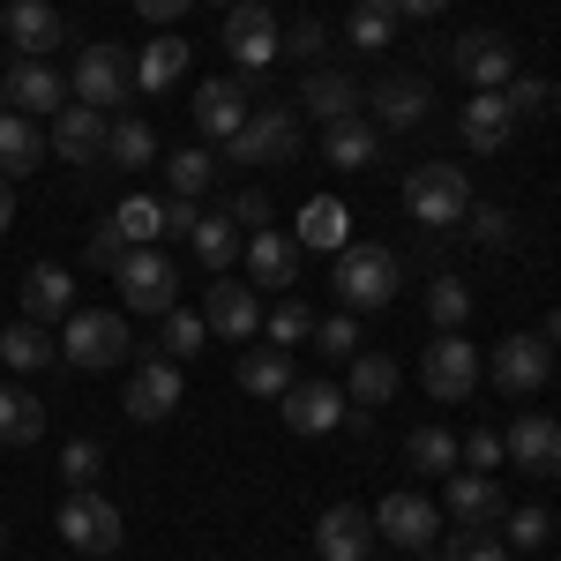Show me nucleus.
<instances>
[{
  "label": "nucleus",
  "mask_w": 561,
  "mask_h": 561,
  "mask_svg": "<svg viewBox=\"0 0 561 561\" xmlns=\"http://www.w3.org/2000/svg\"><path fill=\"white\" fill-rule=\"evenodd\" d=\"M300 135H307V121L293 105H255V113L240 121V135L225 142V158H232V165H293V158H300Z\"/></svg>",
  "instance_id": "nucleus-4"
},
{
  "label": "nucleus",
  "mask_w": 561,
  "mask_h": 561,
  "mask_svg": "<svg viewBox=\"0 0 561 561\" xmlns=\"http://www.w3.org/2000/svg\"><path fill=\"white\" fill-rule=\"evenodd\" d=\"M300 121H322V128H337V121H359V105H367V90L352 83V76H337V68H322V76H307L300 83Z\"/></svg>",
  "instance_id": "nucleus-20"
},
{
  "label": "nucleus",
  "mask_w": 561,
  "mask_h": 561,
  "mask_svg": "<svg viewBox=\"0 0 561 561\" xmlns=\"http://www.w3.org/2000/svg\"><path fill=\"white\" fill-rule=\"evenodd\" d=\"M158 322H165V330H158V352H165V359H195L203 337H210V322H203V314H187V307H165Z\"/></svg>",
  "instance_id": "nucleus-41"
},
{
  "label": "nucleus",
  "mask_w": 561,
  "mask_h": 561,
  "mask_svg": "<svg viewBox=\"0 0 561 561\" xmlns=\"http://www.w3.org/2000/svg\"><path fill=\"white\" fill-rule=\"evenodd\" d=\"M262 8H277V0H262Z\"/></svg>",
  "instance_id": "nucleus-63"
},
{
  "label": "nucleus",
  "mask_w": 561,
  "mask_h": 561,
  "mask_svg": "<svg viewBox=\"0 0 561 561\" xmlns=\"http://www.w3.org/2000/svg\"><path fill=\"white\" fill-rule=\"evenodd\" d=\"M0 38L15 45L23 60H45L53 45H68V23H60L53 0H8V8H0Z\"/></svg>",
  "instance_id": "nucleus-15"
},
{
  "label": "nucleus",
  "mask_w": 561,
  "mask_h": 561,
  "mask_svg": "<svg viewBox=\"0 0 561 561\" xmlns=\"http://www.w3.org/2000/svg\"><path fill=\"white\" fill-rule=\"evenodd\" d=\"M375 531L397 554H427L434 539H442V510H434L427 494H389L382 510H375Z\"/></svg>",
  "instance_id": "nucleus-13"
},
{
  "label": "nucleus",
  "mask_w": 561,
  "mask_h": 561,
  "mask_svg": "<svg viewBox=\"0 0 561 561\" xmlns=\"http://www.w3.org/2000/svg\"><path fill=\"white\" fill-rule=\"evenodd\" d=\"M203 322H210V337H225V345H248V337L262 330L255 285H240V277H217L210 293H203Z\"/></svg>",
  "instance_id": "nucleus-16"
},
{
  "label": "nucleus",
  "mask_w": 561,
  "mask_h": 561,
  "mask_svg": "<svg viewBox=\"0 0 561 561\" xmlns=\"http://www.w3.org/2000/svg\"><path fill=\"white\" fill-rule=\"evenodd\" d=\"M389 8H397V23H427V15H442L449 0H389Z\"/></svg>",
  "instance_id": "nucleus-57"
},
{
  "label": "nucleus",
  "mask_w": 561,
  "mask_h": 561,
  "mask_svg": "<svg viewBox=\"0 0 561 561\" xmlns=\"http://www.w3.org/2000/svg\"><path fill=\"white\" fill-rule=\"evenodd\" d=\"M510 135H517L510 98H502V90H472V105H465V142H472V150H510Z\"/></svg>",
  "instance_id": "nucleus-27"
},
{
  "label": "nucleus",
  "mask_w": 561,
  "mask_h": 561,
  "mask_svg": "<svg viewBox=\"0 0 561 561\" xmlns=\"http://www.w3.org/2000/svg\"><path fill=\"white\" fill-rule=\"evenodd\" d=\"M38 158H45V135L31 113H0V180H23V173H38Z\"/></svg>",
  "instance_id": "nucleus-29"
},
{
  "label": "nucleus",
  "mask_w": 561,
  "mask_h": 561,
  "mask_svg": "<svg viewBox=\"0 0 561 561\" xmlns=\"http://www.w3.org/2000/svg\"><path fill=\"white\" fill-rule=\"evenodd\" d=\"M180 76H187V38H150L142 45V60H135V90H173Z\"/></svg>",
  "instance_id": "nucleus-35"
},
{
  "label": "nucleus",
  "mask_w": 561,
  "mask_h": 561,
  "mask_svg": "<svg viewBox=\"0 0 561 561\" xmlns=\"http://www.w3.org/2000/svg\"><path fill=\"white\" fill-rule=\"evenodd\" d=\"M502 98H510V113H517V121H539L554 90H547V83H531V76H510V83H502Z\"/></svg>",
  "instance_id": "nucleus-49"
},
{
  "label": "nucleus",
  "mask_w": 561,
  "mask_h": 561,
  "mask_svg": "<svg viewBox=\"0 0 561 561\" xmlns=\"http://www.w3.org/2000/svg\"><path fill=\"white\" fill-rule=\"evenodd\" d=\"M510 531H502V547H524V554H539V547H547V531H554V517H547V510H539V502H531V510H510Z\"/></svg>",
  "instance_id": "nucleus-47"
},
{
  "label": "nucleus",
  "mask_w": 561,
  "mask_h": 561,
  "mask_svg": "<svg viewBox=\"0 0 561 561\" xmlns=\"http://www.w3.org/2000/svg\"><path fill=\"white\" fill-rule=\"evenodd\" d=\"M165 180H173L180 203H195V195L217 180V158H210V150H173V158H165Z\"/></svg>",
  "instance_id": "nucleus-43"
},
{
  "label": "nucleus",
  "mask_w": 561,
  "mask_h": 561,
  "mask_svg": "<svg viewBox=\"0 0 561 561\" xmlns=\"http://www.w3.org/2000/svg\"><path fill=\"white\" fill-rule=\"evenodd\" d=\"M187 248H195V262H203V270H217V277H225V270H232V255H240V217H232V210H203V217H195V232H187Z\"/></svg>",
  "instance_id": "nucleus-30"
},
{
  "label": "nucleus",
  "mask_w": 561,
  "mask_h": 561,
  "mask_svg": "<svg viewBox=\"0 0 561 561\" xmlns=\"http://www.w3.org/2000/svg\"><path fill=\"white\" fill-rule=\"evenodd\" d=\"M225 210H232V217H248V225H270V195H262V187H240V195H232Z\"/></svg>",
  "instance_id": "nucleus-54"
},
{
  "label": "nucleus",
  "mask_w": 561,
  "mask_h": 561,
  "mask_svg": "<svg viewBox=\"0 0 561 561\" xmlns=\"http://www.w3.org/2000/svg\"><path fill=\"white\" fill-rule=\"evenodd\" d=\"M210 8H232V0H210Z\"/></svg>",
  "instance_id": "nucleus-62"
},
{
  "label": "nucleus",
  "mask_w": 561,
  "mask_h": 561,
  "mask_svg": "<svg viewBox=\"0 0 561 561\" xmlns=\"http://www.w3.org/2000/svg\"><path fill=\"white\" fill-rule=\"evenodd\" d=\"M345 38L359 45V53H382V45H397V8H389V0H352Z\"/></svg>",
  "instance_id": "nucleus-37"
},
{
  "label": "nucleus",
  "mask_w": 561,
  "mask_h": 561,
  "mask_svg": "<svg viewBox=\"0 0 561 561\" xmlns=\"http://www.w3.org/2000/svg\"><path fill=\"white\" fill-rule=\"evenodd\" d=\"M38 434H45V404H38V389L0 382V442H8V449H23V442H38Z\"/></svg>",
  "instance_id": "nucleus-31"
},
{
  "label": "nucleus",
  "mask_w": 561,
  "mask_h": 561,
  "mask_svg": "<svg viewBox=\"0 0 561 561\" xmlns=\"http://www.w3.org/2000/svg\"><path fill=\"white\" fill-rule=\"evenodd\" d=\"M427 314H434V330H457V322L472 314V285H457V277H434V285H427Z\"/></svg>",
  "instance_id": "nucleus-44"
},
{
  "label": "nucleus",
  "mask_w": 561,
  "mask_h": 561,
  "mask_svg": "<svg viewBox=\"0 0 561 561\" xmlns=\"http://www.w3.org/2000/svg\"><path fill=\"white\" fill-rule=\"evenodd\" d=\"M486 375H494V389H502V397H539V389L554 382V345L517 330V337H502V345H494Z\"/></svg>",
  "instance_id": "nucleus-9"
},
{
  "label": "nucleus",
  "mask_w": 561,
  "mask_h": 561,
  "mask_svg": "<svg viewBox=\"0 0 561 561\" xmlns=\"http://www.w3.org/2000/svg\"><path fill=\"white\" fill-rule=\"evenodd\" d=\"M322 158L337 173H367V165H382V128L375 121H337V128H322Z\"/></svg>",
  "instance_id": "nucleus-26"
},
{
  "label": "nucleus",
  "mask_w": 561,
  "mask_h": 561,
  "mask_svg": "<svg viewBox=\"0 0 561 561\" xmlns=\"http://www.w3.org/2000/svg\"><path fill=\"white\" fill-rule=\"evenodd\" d=\"M262 330H270V345H307V337H314V307L300 300V293H285V300L270 307V314H262Z\"/></svg>",
  "instance_id": "nucleus-40"
},
{
  "label": "nucleus",
  "mask_w": 561,
  "mask_h": 561,
  "mask_svg": "<svg viewBox=\"0 0 561 561\" xmlns=\"http://www.w3.org/2000/svg\"><path fill=\"white\" fill-rule=\"evenodd\" d=\"M53 352H60V337H53L45 322H31V314H23V322H15V330L0 337V359H8V367H23V375H38Z\"/></svg>",
  "instance_id": "nucleus-36"
},
{
  "label": "nucleus",
  "mask_w": 561,
  "mask_h": 561,
  "mask_svg": "<svg viewBox=\"0 0 561 561\" xmlns=\"http://www.w3.org/2000/svg\"><path fill=\"white\" fill-rule=\"evenodd\" d=\"M23 314L45 322V330H53V322H68V314H76V277H68L60 262H38V270L23 277Z\"/></svg>",
  "instance_id": "nucleus-24"
},
{
  "label": "nucleus",
  "mask_w": 561,
  "mask_h": 561,
  "mask_svg": "<svg viewBox=\"0 0 561 561\" xmlns=\"http://www.w3.org/2000/svg\"><path fill=\"white\" fill-rule=\"evenodd\" d=\"M105 158H113L121 173H135V165H150V158H158V135H150V121H135V113H121V121H113V135H105Z\"/></svg>",
  "instance_id": "nucleus-38"
},
{
  "label": "nucleus",
  "mask_w": 561,
  "mask_h": 561,
  "mask_svg": "<svg viewBox=\"0 0 561 561\" xmlns=\"http://www.w3.org/2000/svg\"><path fill=\"white\" fill-rule=\"evenodd\" d=\"M240 389H248V397H285V389H293V352L285 345L240 352Z\"/></svg>",
  "instance_id": "nucleus-34"
},
{
  "label": "nucleus",
  "mask_w": 561,
  "mask_h": 561,
  "mask_svg": "<svg viewBox=\"0 0 561 561\" xmlns=\"http://www.w3.org/2000/svg\"><path fill=\"white\" fill-rule=\"evenodd\" d=\"M449 517L457 524H502L510 502H502V486L486 472H449Z\"/></svg>",
  "instance_id": "nucleus-28"
},
{
  "label": "nucleus",
  "mask_w": 561,
  "mask_h": 561,
  "mask_svg": "<svg viewBox=\"0 0 561 561\" xmlns=\"http://www.w3.org/2000/svg\"><path fill=\"white\" fill-rule=\"evenodd\" d=\"M412 465L420 472H457V434H442V427H412Z\"/></svg>",
  "instance_id": "nucleus-45"
},
{
  "label": "nucleus",
  "mask_w": 561,
  "mask_h": 561,
  "mask_svg": "<svg viewBox=\"0 0 561 561\" xmlns=\"http://www.w3.org/2000/svg\"><path fill=\"white\" fill-rule=\"evenodd\" d=\"M15 225V180H0V232Z\"/></svg>",
  "instance_id": "nucleus-58"
},
{
  "label": "nucleus",
  "mask_w": 561,
  "mask_h": 561,
  "mask_svg": "<svg viewBox=\"0 0 561 561\" xmlns=\"http://www.w3.org/2000/svg\"><path fill=\"white\" fill-rule=\"evenodd\" d=\"M248 277L270 285V293H293V285H300V240H285V232H255V240H248Z\"/></svg>",
  "instance_id": "nucleus-25"
},
{
  "label": "nucleus",
  "mask_w": 561,
  "mask_h": 561,
  "mask_svg": "<svg viewBox=\"0 0 561 561\" xmlns=\"http://www.w3.org/2000/svg\"><path fill=\"white\" fill-rule=\"evenodd\" d=\"M0 113H8V83H0Z\"/></svg>",
  "instance_id": "nucleus-60"
},
{
  "label": "nucleus",
  "mask_w": 561,
  "mask_h": 561,
  "mask_svg": "<svg viewBox=\"0 0 561 561\" xmlns=\"http://www.w3.org/2000/svg\"><path fill=\"white\" fill-rule=\"evenodd\" d=\"M322 38H330V31H322L314 15H300L293 31H277V45H285V53H300V60H314V53H322Z\"/></svg>",
  "instance_id": "nucleus-53"
},
{
  "label": "nucleus",
  "mask_w": 561,
  "mask_h": 561,
  "mask_svg": "<svg viewBox=\"0 0 561 561\" xmlns=\"http://www.w3.org/2000/svg\"><path fill=\"white\" fill-rule=\"evenodd\" d=\"M135 90V68L121 45H83L76 53V68H68V98L76 105H98V113H113V105H128Z\"/></svg>",
  "instance_id": "nucleus-6"
},
{
  "label": "nucleus",
  "mask_w": 561,
  "mask_h": 561,
  "mask_svg": "<svg viewBox=\"0 0 561 561\" xmlns=\"http://www.w3.org/2000/svg\"><path fill=\"white\" fill-rule=\"evenodd\" d=\"M547 345H561V307H554V322H547Z\"/></svg>",
  "instance_id": "nucleus-59"
},
{
  "label": "nucleus",
  "mask_w": 561,
  "mask_h": 561,
  "mask_svg": "<svg viewBox=\"0 0 561 561\" xmlns=\"http://www.w3.org/2000/svg\"><path fill=\"white\" fill-rule=\"evenodd\" d=\"M225 53H232L240 76H262V68L277 60V15H270L262 0H232V8H225Z\"/></svg>",
  "instance_id": "nucleus-10"
},
{
  "label": "nucleus",
  "mask_w": 561,
  "mask_h": 561,
  "mask_svg": "<svg viewBox=\"0 0 561 561\" xmlns=\"http://www.w3.org/2000/svg\"><path fill=\"white\" fill-rule=\"evenodd\" d=\"M105 135H113V113H98V105H60L53 113V135H45V150L60 158V165H90V158H105Z\"/></svg>",
  "instance_id": "nucleus-11"
},
{
  "label": "nucleus",
  "mask_w": 561,
  "mask_h": 561,
  "mask_svg": "<svg viewBox=\"0 0 561 561\" xmlns=\"http://www.w3.org/2000/svg\"><path fill=\"white\" fill-rule=\"evenodd\" d=\"M420 389L442 397V404H465V397L479 389V345L457 337V330H442V337L420 352Z\"/></svg>",
  "instance_id": "nucleus-8"
},
{
  "label": "nucleus",
  "mask_w": 561,
  "mask_h": 561,
  "mask_svg": "<svg viewBox=\"0 0 561 561\" xmlns=\"http://www.w3.org/2000/svg\"><path fill=\"white\" fill-rule=\"evenodd\" d=\"M248 90H255V76H210V83H195V128L210 135V142H232L240 135V121H248Z\"/></svg>",
  "instance_id": "nucleus-14"
},
{
  "label": "nucleus",
  "mask_w": 561,
  "mask_h": 561,
  "mask_svg": "<svg viewBox=\"0 0 561 561\" xmlns=\"http://www.w3.org/2000/svg\"><path fill=\"white\" fill-rule=\"evenodd\" d=\"M121 352H128V314H121V307H76V314L60 322V359H68V367L105 375V367H121Z\"/></svg>",
  "instance_id": "nucleus-3"
},
{
  "label": "nucleus",
  "mask_w": 561,
  "mask_h": 561,
  "mask_svg": "<svg viewBox=\"0 0 561 561\" xmlns=\"http://www.w3.org/2000/svg\"><path fill=\"white\" fill-rule=\"evenodd\" d=\"M113 277H121V307H128V314H165L173 293H180V270H173L165 248H128Z\"/></svg>",
  "instance_id": "nucleus-7"
},
{
  "label": "nucleus",
  "mask_w": 561,
  "mask_h": 561,
  "mask_svg": "<svg viewBox=\"0 0 561 561\" xmlns=\"http://www.w3.org/2000/svg\"><path fill=\"white\" fill-rule=\"evenodd\" d=\"M465 225H472L486 248H510V232H517V217H510V210H494V203H479V210L465 217Z\"/></svg>",
  "instance_id": "nucleus-50"
},
{
  "label": "nucleus",
  "mask_w": 561,
  "mask_h": 561,
  "mask_svg": "<svg viewBox=\"0 0 561 561\" xmlns=\"http://www.w3.org/2000/svg\"><path fill=\"white\" fill-rule=\"evenodd\" d=\"M367 105H375V121L382 128H420L427 121V105H434V90H427V76H382V83L367 90Z\"/></svg>",
  "instance_id": "nucleus-23"
},
{
  "label": "nucleus",
  "mask_w": 561,
  "mask_h": 561,
  "mask_svg": "<svg viewBox=\"0 0 561 561\" xmlns=\"http://www.w3.org/2000/svg\"><path fill=\"white\" fill-rule=\"evenodd\" d=\"M98 472H105V449H98L90 434H76V442L60 449V479H68V494H76V486H98Z\"/></svg>",
  "instance_id": "nucleus-46"
},
{
  "label": "nucleus",
  "mask_w": 561,
  "mask_h": 561,
  "mask_svg": "<svg viewBox=\"0 0 561 561\" xmlns=\"http://www.w3.org/2000/svg\"><path fill=\"white\" fill-rule=\"evenodd\" d=\"M121 255H128V240H121V225L105 217V225L90 232V262H98V270H121Z\"/></svg>",
  "instance_id": "nucleus-52"
},
{
  "label": "nucleus",
  "mask_w": 561,
  "mask_h": 561,
  "mask_svg": "<svg viewBox=\"0 0 561 561\" xmlns=\"http://www.w3.org/2000/svg\"><path fill=\"white\" fill-rule=\"evenodd\" d=\"M330 285H337L345 314H375V307L397 300L404 270H397V255L375 248V240H345V248H337V270H330Z\"/></svg>",
  "instance_id": "nucleus-1"
},
{
  "label": "nucleus",
  "mask_w": 561,
  "mask_h": 561,
  "mask_svg": "<svg viewBox=\"0 0 561 561\" xmlns=\"http://www.w3.org/2000/svg\"><path fill=\"white\" fill-rule=\"evenodd\" d=\"M60 539H68L76 554H121V539H128L121 502H105L98 486H76V494L60 502Z\"/></svg>",
  "instance_id": "nucleus-5"
},
{
  "label": "nucleus",
  "mask_w": 561,
  "mask_h": 561,
  "mask_svg": "<svg viewBox=\"0 0 561 561\" xmlns=\"http://www.w3.org/2000/svg\"><path fill=\"white\" fill-rule=\"evenodd\" d=\"M375 510H359V502H337V510H322V524H314V554L322 561H367L375 554Z\"/></svg>",
  "instance_id": "nucleus-17"
},
{
  "label": "nucleus",
  "mask_w": 561,
  "mask_h": 561,
  "mask_svg": "<svg viewBox=\"0 0 561 561\" xmlns=\"http://www.w3.org/2000/svg\"><path fill=\"white\" fill-rule=\"evenodd\" d=\"M457 457H465V465H479V472H486V465H502V457H510V449H502V434L472 427V434H465V442H457Z\"/></svg>",
  "instance_id": "nucleus-51"
},
{
  "label": "nucleus",
  "mask_w": 561,
  "mask_h": 561,
  "mask_svg": "<svg viewBox=\"0 0 561 561\" xmlns=\"http://www.w3.org/2000/svg\"><path fill=\"white\" fill-rule=\"evenodd\" d=\"M502 449H510V465H524L531 479H554L561 472V427H554V420H539V412H524L517 427L502 434Z\"/></svg>",
  "instance_id": "nucleus-22"
},
{
  "label": "nucleus",
  "mask_w": 561,
  "mask_h": 561,
  "mask_svg": "<svg viewBox=\"0 0 561 561\" xmlns=\"http://www.w3.org/2000/svg\"><path fill=\"white\" fill-rule=\"evenodd\" d=\"M307 345L322 352V359H352V352H359V322H352V314H330V322H314Z\"/></svg>",
  "instance_id": "nucleus-48"
},
{
  "label": "nucleus",
  "mask_w": 561,
  "mask_h": 561,
  "mask_svg": "<svg viewBox=\"0 0 561 561\" xmlns=\"http://www.w3.org/2000/svg\"><path fill=\"white\" fill-rule=\"evenodd\" d=\"M404 210H412V225H427V232L465 225L472 217V180H465V165H412L404 173Z\"/></svg>",
  "instance_id": "nucleus-2"
},
{
  "label": "nucleus",
  "mask_w": 561,
  "mask_h": 561,
  "mask_svg": "<svg viewBox=\"0 0 561 561\" xmlns=\"http://www.w3.org/2000/svg\"><path fill=\"white\" fill-rule=\"evenodd\" d=\"M442 561H510V547H502V531H486V524H457V531L442 539Z\"/></svg>",
  "instance_id": "nucleus-42"
},
{
  "label": "nucleus",
  "mask_w": 561,
  "mask_h": 561,
  "mask_svg": "<svg viewBox=\"0 0 561 561\" xmlns=\"http://www.w3.org/2000/svg\"><path fill=\"white\" fill-rule=\"evenodd\" d=\"M449 68H457L472 90H502L510 76H517V45L502 38V31H465V38L449 45Z\"/></svg>",
  "instance_id": "nucleus-12"
},
{
  "label": "nucleus",
  "mask_w": 561,
  "mask_h": 561,
  "mask_svg": "<svg viewBox=\"0 0 561 561\" xmlns=\"http://www.w3.org/2000/svg\"><path fill=\"white\" fill-rule=\"evenodd\" d=\"M180 404V359H142L128 375V420H142V427H158V420H173Z\"/></svg>",
  "instance_id": "nucleus-18"
},
{
  "label": "nucleus",
  "mask_w": 561,
  "mask_h": 561,
  "mask_svg": "<svg viewBox=\"0 0 561 561\" xmlns=\"http://www.w3.org/2000/svg\"><path fill=\"white\" fill-rule=\"evenodd\" d=\"M397 382H404V375H397V359H389V352H352V404H359V412H375V404H389V397H397Z\"/></svg>",
  "instance_id": "nucleus-32"
},
{
  "label": "nucleus",
  "mask_w": 561,
  "mask_h": 561,
  "mask_svg": "<svg viewBox=\"0 0 561 561\" xmlns=\"http://www.w3.org/2000/svg\"><path fill=\"white\" fill-rule=\"evenodd\" d=\"M113 225H121L128 248H158V240H165V203H158V195H128V203L113 210Z\"/></svg>",
  "instance_id": "nucleus-39"
},
{
  "label": "nucleus",
  "mask_w": 561,
  "mask_h": 561,
  "mask_svg": "<svg viewBox=\"0 0 561 561\" xmlns=\"http://www.w3.org/2000/svg\"><path fill=\"white\" fill-rule=\"evenodd\" d=\"M187 8H195V0H135V15H142V23H158V31H165V23H180Z\"/></svg>",
  "instance_id": "nucleus-55"
},
{
  "label": "nucleus",
  "mask_w": 561,
  "mask_h": 561,
  "mask_svg": "<svg viewBox=\"0 0 561 561\" xmlns=\"http://www.w3.org/2000/svg\"><path fill=\"white\" fill-rule=\"evenodd\" d=\"M195 203H180V195H165V240H187V232H195Z\"/></svg>",
  "instance_id": "nucleus-56"
},
{
  "label": "nucleus",
  "mask_w": 561,
  "mask_h": 561,
  "mask_svg": "<svg viewBox=\"0 0 561 561\" xmlns=\"http://www.w3.org/2000/svg\"><path fill=\"white\" fill-rule=\"evenodd\" d=\"M0 547H8V524H0Z\"/></svg>",
  "instance_id": "nucleus-61"
},
{
  "label": "nucleus",
  "mask_w": 561,
  "mask_h": 561,
  "mask_svg": "<svg viewBox=\"0 0 561 561\" xmlns=\"http://www.w3.org/2000/svg\"><path fill=\"white\" fill-rule=\"evenodd\" d=\"M0 83H8V105H15V113H31V121H53V113L68 105V76H60V68H45V60H15Z\"/></svg>",
  "instance_id": "nucleus-19"
},
{
  "label": "nucleus",
  "mask_w": 561,
  "mask_h": 561,
  "mask_svg": "<svg viewBox=\"0 0 561 561\" xmlns=\"http://www.w3.org/2000/svg\"><path fill=\"white\" fill-rule=\"evenodd\" d=\"M345 412H352V397L337 382H293L285 389V427L293 434H330V427H345Z\"/></svg>",
  "instance_id": "nucleus-21"
},
{
  "label": "nucleus",
  "mask_w": 561,
  "mask_h": 561,
  "mask_svg": "<svg viewBox=\"0 0 561 561\" xmlns=\"http://www.w3.org/2000/svg\"><path fill=\"white\" fill-rule=\"evenodd\" d=\"M352 240V210L337 203V195H314L300 210V248H322V255H337Z\"/></svg>",
  "instance_id": "nucleus-33"
}]
</instances>
